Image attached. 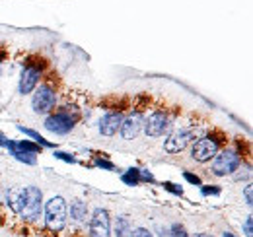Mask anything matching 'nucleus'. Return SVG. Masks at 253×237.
<instances>
[{
  "label": "nucleus",
  "mask_w": 253,
  "mask_h": 237,
  "mask_svg": "<svg viewBox=\"0 0 253 237\" xmlns=\"http://www.w3.org/2000/svg\"><path fill=\"white\" fill-rule=\"evenodd\" d=\"M224 142H226L224 132L212 130V132L201 136V138L193 144V148H191V158H193L195 161H199V163H207V161H211V159L220 152Z\"/></svg>",
  "instance_id": "1"
},
{
  "label": "nucleus",
  "mask_w": 253,
  "mask_h": 237,
  "mask_svg": "<svg viewBox=\"0 0 253 237\" xmlns=\"http://www.w3.org/2000/svg\"><path fill=\"white\" fill-rule=\"evenodd\" d=\"M80 117H82V113H80L78 107L64 105L59 111L51 113L49 117L45 118V128L49 132H55V134H68L76 126V122L80 120Z\"/></svg>",
  "instance_id": "2"
},
{
  "label": "nucleus",
  "mask_w": 253,
  "mask_h": 237,
  "mask_svg": "<svg viewBox=\"0 0 253 237\" xmlns=\"http://www.w3.org/2000/svg\"><path fill=\"white\" fill-rule=\"evenodd\" d=\"M244 156L238 152L236 148H224L214 156L212 161V175L216 177H226V175H234L242 163Z\"/></svg>",
  "instance_id": "3"
},
{
  "label": "nucleus",
  "mask_w": 253,
  "mask_h": 237,
  "mask_svg": "<svg viewBox=\"0 0 253 237\" xmlns=\"http://www.w3.org/2000/svg\"><path fill=\"white\" fill-rule=\"evenodd\" d=\"M45 226L49 232H63L66 226V200L63 197H53L45 206Z\"/></svg>",
  "instance_id": "4"
},
{
  "label": "nucleus",
  "mask_w": 253,
  "mask_h": 237,
  "mask_svg": "<svg viewBox=\"0 0 253 237\" xmlns=\"http://www.w3.org/2000/svg\"><path fill=\"white\" fill-rule=\"evenodd\" d=\"M57 105V89L51 86V82H43L39 88H35L32 97V107L37 115H47Z\"/></svg>",
  "instance_id": "5"
},
{
  "label": "nucleus",
  "mask_w": 253,
  "mask_h": 237,
  "mask_svg": "<svg viewBox=\"0 0 253 237\" xmlns=\"http://www.w3.org/2000/svg\"><path fill=\"white\" fill-rule=\"evenodd\" d=\"M169 122H171V118L168 115V111H162V109H156V111H152L146 120H144V132H146V136H150V138H158V136H164L166 132H168V128H169Z\"/></svg>",
  "instance_id": "6"
},
{
  "label": "nucleus",
  "mask_w": 253,
  "mask_h": 237,
  "mask_svg": "<svg viewBox=\"0 0 253 237\" xmlns=\"http://www.w3.org/2000/svg\"><path fill=\"white\" fill-rule=\"evenodd\" d=\"M26 198H24V208H22V218L35 222L41 216V202H43V193L37 187H26L24 189Z\"/></svg>",
  "instance_id": "7"
},
{
  "label": "nucleus",
  "mask_w": 253,
  "mask_h": 237,
  "mask_svg": "<svg viewBox=\"0 0 253 237\" xmlns=\"http://www.w3.org/2000/svg\"><path fill=\"white\" fill-rule=\"evenodd\" d=\"M193 136H195V132L191 128H175L168 136V140L164 142V150L168 154H179V152H183V150L189 146Z\"/></svg>",
  "instance_id": "8"
},
{
  "label": "nucleus",
  "mask_w": 253,
  "mask_h": 237,
  "mask_svg": "<svg viewBox=\"0 0 253 237\" xmlns=\"http://www.w3.org/2000/svg\"><path fill=\"white\" fill-rule=\"evenodd\" d=\"M109 234H111L109 212L105 208H95L90 220V237H109Z\"/></svg>",
  "instance_id": "9"
},
{
  "label": "nucleus",
  "mask_w": 253,
  "mask_h": 237,
  "mask_svg": "<svg viewBox=\"0 0 253 237\" xmlns=\"http://www.w3.org/2000/svg\"><path fill=\"white\" fill-rule=\"evenodd\" d=\"M142 124H144V117H142V111H136V109H132L126 117H123V122H121V136L125 138V140H134L136 136H138V132H140V128H142Z\"/></svg>",
  "instance_id": "10"
},
{
  "label": "nucleus",
  "mask_w": 253,
  "mask_h": 237,
  "mask_svg": "<svg viewBox=\"0 0 253 237\" xmlns=\"http://www.w3.org/2000/svg\"><path fill=\"white\" fill-rule=\"evenodd\" d=\"M39 80H41V72H39V70L30 68V66H24L22 76H20V82H18V91H20L22 95L32 93L33 89L37 88Z\"/></svg>",
  "instance_id": "11"
},
{
  "label": "nucleus",
  "mask_w": 253,
  "mask_h": 237,
  "mask_svg": "<svg viewBox=\"0 0 253 237\" xmlns=\"http://www.w3.org/2000/svg\"><path fill=\"white\" fill-rule=\"evenodd\" d=\"M121 122H123V113L109 111L107 115H103V117L99 118V132L103 136H113V134L119 132Z\"/></svg>",
  "instance_id": "12"
},
{
  "label": "nucleus",
  "mask_w": 253,
  "mask_h": 237,
  "mask_svg": "<svg viewBox=\"0 0 253 237\" xmlns=\"http://www.w3.org/2000/svg\"><path fill=\"white\" fill-rule=\"evenodd\" d=\"M6 148L10 150V154H12L18 161H22V163H28V165H35V163H37L35 154H28V152H24V150H18L14 140H8V146H6Z\"/></svg>",
  "instance_id": "13"
},
{
  "label": "nucleus",
  "mask_w": 253,
  "mask_h": 237,
  "mask_svg": "<svg viewBox=\"0 0 253 237\" xmlns=\"http://www.w3.org/2000/svg\"><path fill=\"white\" fill-rule=\"evenodd\" d=\"M70 216L74 222H84L88 218V204L84 200H74L70 206Z\"/></svg>",
  "instance_id": "14"
},
{
  "label": "nucleus",
  "mask_w": 253,
  "mask_h": 237,
  "mask_svg": "<svg viewBox=\"0 0 253 237\" xmlns=\"http://www.w3.org/2000/svg\"><path fill=\"white\" fill-rule=\"evenodd\" d=\"M24 198H26V193L24 189L22 191H16V193H10V198H8V204H10V210L20 214L22 208H24Z\"/></svg>",
  "instance_id": "15"
},
{
  "label": "nucleus",
  "mask_w": 253,
  "mask_h": 237,
  "mask_svg": "<svg viewBox=\"0 0 253 237\" xmlns=\"http://www.w3.org/2000/svg\"><path fill=\"white\" fill-rule=\"evenodd\" d=\"M18 130H20V132H24L26 136H32L33 142H37L41 148H55V144H53V142L45 140V138H43L39 132H35V130H32V128H26V126H22V124H20V126H18Z\"/></svg>",
  "instance_id": "16"
},
{
  "label": "nucleus",
  "mask_w": 253,
  "mask_h": 237,
  "mask_svg": "<svg viewBox=\"0 0 253 237\" xmlns=\"http://www.w3.org/2000/svg\"><path fill=\"white\" fill-rule=\"evenodd\" d=\"M130 236V220L126 216H119L115 222V237H128Z\"/></svg>",
  "instance_id": "17"
},
{
  "label": "nucleus",
  "mask_w": 253,
  "mask_h": 237,
  "mask_svg": "<svg viewBox=\"0 0 253 237\" xmlns=\"http://www.w3.org/2000/svg\"><path fill=\"white\" fill-rule=\"evenodd\" d=\"M24 66H30V68H35V70H39L41 74L47 70V60L43 59V57H39V55H30L26 62H24Z\"/></svg>",
  "instance_id": "18"
},
{
  "label": "nucleus",
  "mask_w": 253,
  "mask_h": 237,
  "mask_svg": "<svg viewBox=\"0 0 253 237\" xmlns=\"http://www.w3.org/2000/svg\"><path fill=\"white\" fill-rule=\"evenodd\" d=\"M123 183L128 185V187H136L138 183H140V169H136V167H130V169H126L125 173H123Z\"/></svg>",
  "instance_id": "19"
},
{
  "label": "nucleus",
  "mask_w": 253,
  "mask_h": 237,
  "mask_svg": "<svg viewBox=\"0 0 253 237\" xmlns=\"http://www.w3.org/2000/svg\"><path fill=\"white\" fill-rule=\"evenodd\" d=\"M150 101H152V97H150L148 93H138V95L134 97V101H132V109H136V111H142V113H144V109H148Z\"/></svg>",
  "instance_id": "20"
},
{
  "label": "nucleus",
  "mask_w": 253,
  "mask_h": 237,
  "mask_svg": "<svg viewBox=\"0 0 253 237\" xmlns=\"http://www.w3.org/2000/svg\"><path fill=\"white\" fill-rule=\"evenodd\" d=\"M16 148L24 150L28 154H35V156L41 154V146L37 142H33V140H20V142H16Z\"/></svg>",
  "instance_id": "21"
},
{
  "label": "nucleus",
  "mask_w": 253,
  "mask_h": 237,
  "mask_svg": "<svg viewBox=\"0 0 253 237\" xmlns=\"http://www.w3.org/2000/svg\"><path fill=\"white\" fill-rule=\"evenodd\" d=\"M162 187H164L166 191H169V193L177 195V197H183V189H181L179 185H175V183H169V181H166V183H162Z\"/></svg>",
  "instance_id": "22"
},
{
  "label": "nucleus",
  "mask_w": 253,
  "mask_h": 237,
  "mask_svg": "<svg viewBox=\"0 0 253 237\" xmlns=\"http://www.w3.org/2000/svg\"><path fill=\"white\" fill-rule=\"evenodd\" d=\"M169 237H189V236H187V232H185V228L181 224H173L171 230H169Z\"/></svg>",
  "instance_id": "23"
},
{
  "label": "nucleus",
  "mask_w": 253,
  "mask_h": 237,
  "mask_svg": "<svg viewBox=\"0 0 253 237\" xmlns=\"http://www.w3.org/2000/svg\"><path fill=\"white\" fill-rule=\"evenodd\" d=\"M94 165H95V167H99V169H107V171H115V165H113L111 161H107V159H101V158H95Z\"/></svg>",
  "instance_id": "24"
},
{
  "label": "nucleus",
  "mask_w": 253,
  "mask_h": 237,
  "mask_svg": "<svg viewBox=\"0 0 253 237\" xmlns=\"http://www.w3.org/2000/svg\"><path fill=\"white\" fill-rule=\"evenodd\" d=\"M201 193H203L205 197H211V195H220V187H216V185H205V187H201Z\"/></svg>",
  "instance_id": "25"
},
{
  "label": "nucleus",
  "mask_w": 253,
  "mask_h": 237,
  "mask_svg": "<svg viewBox=\"0 0 253 237\" xmlns=\"http://www.w3.org/2000/svg\"><path fill=\"white\" fill-rule=\"evenodd\" d=\"M128 237H154L146 228H134V230H130V236Z\"/></svg>",
  "instance_id": "26"
},
{
  "label": "nucleus",
  "mask_w": 253,
  "mask_h": 237,
  "mask_svg": "<svg viewBox=\"0 0 253 237\" xmlns=\"http://www.w3.org/2000/svg\"><path fill=\"white\" fill-rule=\"evenodd\" d=\"M244 234L248 237L253 236V216L250 214L248 218H246V222H244Z\"/></svg>",
  "instance_id": "27"
},
{
  "label": "nucleus",
  "mask_w": 253,
  "mask_h": 237,
  "mask_svg": "<svg viewBox=\"0 0 253 237\" xmlns=\"http://www.w3.org/2000/svg\"><path fill=\"white\" fill-rule=\"evenodd\" d=\"M55 158H57V159H63L66 163H74V161H76V158L70 156V154H66V152H55Z\"/></svg>",
  "instance_id": "28"
},
{
  "label": "nucleus",
  "mask_w": 253,
  "mask_h": 237,
  "mask_svg": "<svg viewBox=\"0 0 253 237\" xmlns=\"http://www.w3.org/2000/svg\"><path fill=\"white\" fill-rule=\"evenodd\" d=\"M140 183H156V179L152 173H148L146 169H140Z\"/></svg>",
  "instance_id": "29"
},
{
  "label": "nucleus",
  "mask_w": 253,
  "mask_h": 237,
  "mask_svg": "<svg viewBox=\"0 0 253 237\" xmlns=\"http://www.w3.org/2000/svg\"><path fill=\"white\" fill-rule=\"evenodd\" d=\"M244 195H246V204H248V206H252L253 204V189H252V185H250V183L246 185Z\"/></svg>",
  "instance_id": "30"
},
{
  "label": "nucleus",
  "mask_w": 253,
  "mask_h": 237,
  "mask_svg": "<svg viewBox=\"0 0 253 237\" xmlns=\"http://www.w3.org/2000/svg\"><path fill=\"white\" fill-rule=\"evenodd\" d=\"M183 177H185V181L191 183V185H201V177H199V175H193V173H189V171H185Z\"/></svg>",
  "instance_id": "31"
},
{
  "label": "nucleus",
  "mask_w": 253,
  "mask_h": 237,
  "mask_svg": "<svg viewBox=\"0 0 253 237\" xmlns=\"http://www.w3.org/2000/svg\"><path fill=\"white\" fill-rule=\"evenodd\" d=\"M0 146H4V148L8 146V138H6L4 134H0Z\"/></svg>",
  "instance_id": "32"
},
{
  "label": "nucleus",
  "mask_w": 253,
  "mask_h": 237,
  "mask_svg": "<svg viewBox=\"0 0 253 237\" xmlns=\"http://www.w3.org/2000/svg\"><path fill=\"white\" fill-rule=\"evenodd\" d=\"M4 60H6V51L0 49V62H4Z\"/></svg>",
  "instance_id": "33"
},
{
  "label": "nucleus",
  "mask_w": 253,
  "mask_h": 237,
  "mask_svg": "<svg viewBox=\"0 0 253 237\" xmlns=\"http://www.w3.org/2000/svg\"><path fill=\"white\" fill-rule=\"evenodd\" d=\"M160 237H169V232H166V230H162V232H160Z\"/></svg>",
  "instance_id": "34"
},
{
  "label": "nucleus",
  "mask_w": 253,
  "mask_h": 237,
  "mask_svg": "<svg viewBox=\"0 0 253 237\" xmlns=\"http://www.w3.org/2000/svg\"><path fill=\"white\" fill-rule=\"evenodd\" d=\"M222 237H236V236H234V234H230V232H224V234H222Z\"/></svg>",
  "instance_id": "35"
},
{
  "label": "nucleus",
  "mask_w": 253,
  "mask_h": 237,
  "mask_svg": "<svg viewBox=\"0 0 253 237\" xmlns=\"http://www.w3.org/2000/svg\"><path fill=\"white\" fill-rule=\"evenodd\" d=\"M199 237H212L211 234H199Z\"/></svg>",
  "instance_id": "36"
}]
</instances>
